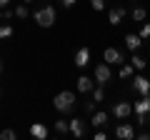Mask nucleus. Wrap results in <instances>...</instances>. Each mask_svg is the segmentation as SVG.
Here are the masks:
<instances>
[{
	"label": "nucleus",
	"mask_w": 150,
	"mask_h": 140,
	"mask_svg": "<svg viewBox=\"0 0 150 140\" xmlns=\"http://www.w3.org/2000/svg\"><path fill=\"white\" fill-rule=\"evenodd\" d=\"M53 105H55L58 113H73L75 110V93H70V90L58 93V95L53 98Z\"/></svg>",
	"instance_id": "nucleus-1"
},
{
	"label": "nucleus",
	"mask_w": 150,
	"mask_h": 140,
	"mask_svg": "<svg viewBox=\"0 0 150 140\" xmlns=\"http://www.w3.org/2000/svg\"><path fill=\"white\" fill-rule=\"evenodd\" d=\"M55 18H58V15H55V8L48 5V3H43V5L35 10V23L40 28H53L55 25Z\"/></svg>",
	"instance_id": "nucleus-2"
},
{
	"label": "nucleus",
	"mask_w": 150,
	"mask_h": 140,
	"mask_svg": "<svg viewBox=\"0 0 150 140\" xmlns=\"http://www.w3.org/2000/svg\"><path fill=\"white\" fill-rule=\"evenodd\" d=\"M110 78H112V73H110V65L108 63L95 65V85H108Z\"/></svg>",
	"instance_id": "nucleus-3"
},
{
	"label": "nucleus",
	"mask_w": 150,
	"mask_h": 140,
	"mask_svg": "<svg viewBox=\"0 0 150 140\" xmlns=\"http://www.w3.org/2000/svg\"><path fill=\"white\" fill-rule=\"evenodd\" d=\"M103 58H105V63H108V65H123V63H125V55L120 53L118 48H105Z\"/></svg>",
	"instance_id": "nucleus-4"
},
{
	"label": "nucleus",
	"mask_w": 150,
	"mask_h": 140,
	"mask_svg": "<svg viewBox=\"0 0 150 140\" xmlns=\"http://www.w3.org/2000/svg\"><path fill=\"white\" fill-rule=\"evenodd\" d=\"M130 113H133V105H130V103H125V100H120V103H115V105H112V115H115V118H120V120L130 118Z\"/></svg>",
	"instance_id": "nucleus-5"
},
{
	"label": "nucleus",
	"mask_w": 150,
	"mask_h": 140,
	"mask_svg": "<svg viewBox=\"0 0 150 140\" xmlns=\"http://www.w3.org/2000/svg\"><path fill=\"white\" fill-rule=\"evenodd\" d=\"M133 90L138 93V95H150V80L145 75H135L133 80Z\"/></svg>",
	"instance_id": "nucleus-6"
},
{
	"label": "nucleus",
	"mask_w": 150,
	"mask_h": 140,
	"mask_svg": "<svg viewBox=\"0 0 150 140\" xmlns=\"http://www.w3.org/2000/svg\"><path fill=\"white\" fill-rule=\"evenodd\" d=\"M88 63H90V48L83 45V48L75 50V65H78V68H85Z\"/></svg>",
	"instance_id": "nucleus-7"
},
{
	"label": "nucleus",
	"mask_w": 150,
	"mask_h": 140,
	"mask_svg": "<svg viewBox=\"0 0 150 140\" xmlns=\"http://www.w3.org/2000/svg\"><path fill=\"white\" fill-rule=\"evenodd\" d=\"M115 138H120V140H133V138H135V130H133V125H128V123H120L118 128H115Z\"/></svg>",
	"instance_id": "nucleus-8"
},
{
	"label": "nucleus",
	"mask_w": 150,
	"mask_h": 140,
	"mask_svg": "<svg viewBox=\"0 0 150 140\" xmlns=\"http://www.w3.org/2000/svg\"><path fill=\"white\" fill-rule=\"evenodd\" d=\"M75 88H78V93H93L95 83H93V78H88V75H80L78 80H75Z\"/></svg>",
	"instance_id": "nucleus-9"
},
{
	"label": "nucleus",
	"mask_w": 150,
	"mask_h": 140,
	"mask_svg": "<svg viewBox=\"0 0 150 140\" xmlns=\"http://www.w3.org/2000/svg\"><path fill=\"white\" fill-rule=\"evenodd\" d=\"M68 123H70V135H75V138H83V135H85V120L73 118V120H68Z\"/></svg>",
	"instance_id": "nucleus-10"
},
{
	"label": "nucleus",
	"mask_w": 150,
	"mask_h": 140,
	"mask_svg": "<svg viewBox=\"0 0 150 140\" xmlns=\"http://www.w3.org/2000/svg\"><path fill=\"white\" fill-rule=\"evenodd\" d=\"M125 15H128V10H125L123 5H120V8H112V10L108 13V23H110V25H120V20H123Z\"/></svg>",
	"instance_id": "nucleus-11"
},
{
	"label": "nucleus",
	"mask_w": 150,
	"mask_h": 140,
	"mask_svg": "<svg viewBox=\"0 0 150 140\" xmlns=\"http://www.w3.org/2000/svg\"><path fill=\"white\" fill-rule=\"evenodd\" d=\"M30 135H33V138H38V140H45V138L50 135V130L45 128L43 123H33V125H30Z\"/></svg>",
	"instance_id": "nucleus-12"
},
{
	"label": "nucleus",
	"mask_w": 150,
	"mask_h": 140,
	"mask_svg": "<svg viewBox=\"0 0 150 140\" xmlns=\"http://www.w3.org/2000/svg\"><path fill=\"white\" fill-rule=\"evenodd\" d=\"M135 115H148L150 113V95H143V100L135 103Z\"/></svg>",
	"instance_id": "nucleus-13"
},
{
	"label": "nucleus",
	"mask_w": 150,
	"mask_h": 140,
	"mask_svg": "<svg viewBox=\"0 0 150 140\" xmlns=\"http://www.w3.org/2000/svg\"><path fill=\"white\" fill-rule=\"evenodd\" d=\"M140 45H143V38H140V35H135V33H130V35H125V48L128 50H138Z\"/></svg>",
	"instance_id": "nucleus-14"
},
{
	"label": "nucleus",
	"mask_w": 150,
	"mask_h": 140,
	"mask_svg": "<svg viewBox=\"0 0 150 140\" xmlns=\"http://www.w3.org/2000/svg\"><path fill=\"white\" fill-rule=\"evenodd\" d=\"M108 118H110L108 113H103V110H98V113H93V120H90V123L95 125V128H103V125H108Z\"/></svg>",
	"instance_id": "nucleus-15"
},
{
	"label": "nucleus",
	"mask_w": 150,
	"mask_h": 140,
	"mask_svg": "<svg viewBox=\"0 0 150 140\" xmlns=\"http://www.w3.org/2000/svg\"><path fill=\"white\" fill-rule=\"evenodd\" d=\"M55 133L58 135H68L70 133V123L68 120H55Z\"/></svg>",
	"instance_id": "nucleus-16"
},
{
	"label": "nucleus",
	"mask_w": 150,
	"mask_h": 140,
	"mask_svg": "<svg viewBox=\"0 0 150 140\" xmlns=\"http://www.w3.org/2000/svg\"><path fill=\"white\" fill-rule=\"evenodd\" d=\"M130 15H133V20H135V23H143L148 13H145V8H140V5H138V8H133V13H130Z\"/></svg>",
	"instance_id": "nucleus-17"
},
{
	"label": "nucleus",
	"mask_w": 150,
	"mask_h": 140,
	"mask_svg": "<svg viewBox=\"0 0 150 140\" xmlns=\"http://www.w3.org/2000/svg\"><path fill=\"white\" fill-rule=\"evenodd\" d=\"M105 85H98V88H93V100L95 103H103L105 100V90H103Z\"/></svg>",
	"instance_id": "nucleus-18"
},
{
	"label": "nucleus",
	"mask_w": 150,
	"mask_h": 140,
	"mask_svg": "<svg viewBox=\"0 0 150 140\" xmlns=\"http://www.w3.org/2000/svg\"><path fill=\"white\" fill-rule=\"evenodd\" d=\"M130 65H133L135 70H143V68H145L148 63H145V60L140 58V55H135V53H133V58H130Z\"/></svg>",
	"instance_id": "nucleus-19"
},
{
	"label": "nucleus",
	"mask_w": 150,
	"mask_h": 140,
	"mask_svg": "<svg viewBox=\"0 0 150 140\" xmlns=\"http://www.w3.org/2000/svg\"><path fill=\"white\" fill-rule=\"evenodd\" d=\"M133 65H130V63H123V65H120V78H130V75H133Z\"/></svg>",
	"instance_id": "nucleus-20"
},
{
	"label": "nucleus",
	"mask_w": 150,
	"mask_h": 140,
	"mask_svg": "<svg viewBox=\"0 0 150 140\" xmlns=\"http://www.w3.org/2000/svg\"><path fill=\"white\" fill-rule=\"evenodd\" d=\"M28 15H30V13H28V5H18V8H15V18H20V20H25Z\"/></svg>",
	"instance_id": "nucleus-21"
},
{
	"label": "nucleus",
	"mask_w": 150,
	"mask_h": 140,
	"mask_svg": "<svg viewBox=\"0 0 150 140\" xmlns=\"http://www.w3.org/2000/svg\"><path fill=\"white\" fill-rule=\"evenodd\" d=\"M0 138H3V140H15V138H18V133L8 128V130H0Z\"/></svg>",
	"instance_id": "nucleus-22"
},
{
	"label": "nucleus",
	"mask_w": 150,
	"mask_h": 140,
	"mask_svg": "<svg viewBox=\"0 0 150 140\" xmlns=\"http://www.w3.org/2000/svg\"><path fill=\"white\" fill-rule=\"evenodd\" d=\"M13 35V25H0V38L5 40V38H10Z\"/></svg>",
	"instance_id": "nucleus-23"
},
{
	"label": "nucleus",
	"mask_w": 150,
	"mask_h": 140,
	"mask_svg": "<svg viewBox=\"0 0 150 140\" xmlns=\"http://www.w3.org/2000/svg\"><path fill=\"white\" fill-rule=\"evenodd\" d=\"M90 5L95 13H100V10H105V0H90Z\"/></svg>",
	"instance_id": "nucleus-24"
},
{
	"label": "nucleus",
	"mask_w": 150,
	"mask_h": 140,
	"mask_svg": "<svg viewBox=\"0 0 150 140\" xmlns=\"http://www.w3.org/2000/svg\"><path fill=\"white\" fill-rule=\"evenodd\" d=\"M83 110H85V113H95V100H85V103H83Z\"/></svg>",
	"instance_id": "nucleus-25"
},
{
	"label": "nucleus",
	"mask_w": 150,
	"mask_h": 140,
	"mask_svg": "<svg viewBox=\"0 0 150 140\" xmlns=\"http://www.w3.org/2000/svg\"><path fill=\"white\" fill-rule=\"evenodd\" d=\"M140 38H150V23H143V28H140Z\"/></svg>",
	"instance_id": "nucleus-26"
},
{
	"label": "nucleus",
	"mask_w": 150,
	"mask_h": 140,
	"mask_svg": "<svg viewBox=\"0 0 150 140\" xmlns=\"http://www.w3.org/2000/svg\"><path fill=\"white\" fill-rule=\"evenodd\" d=\"M138 125L143 128V125H148V115H138Z\"/></svg>",
	"instance_id": "nucleus-27"
},
{
	"label": "nucleus",
	"mask_w": 150,
	"mask_h": 140,
	"mask_svg": "<svg viewBox=\"0 0 150 140\" xmlns=\"http://www.w3.org/2000/svg\"><path fill=\"white\" fill-rule=\"evenodd\" d=\"M60 5H63V8H73L75 0H60Z\"/></svg>",
	"instance_id": "nucleus-28"
},
{
	"label": "nucleus",
	"mask_w": 150,
	"mask_h": 140,
	"mask_svg": "<svg viewBox=\"0 0 150 140\" xmlns=\"http://www.w3.org/2000/svg\"><path fill=\"white\" fill-rule=\"evenodd\" d=\"M138 138H140V140H150V133H140Z\"/></svg>",
	"instance_id": "nucleus-29"
},
{
	"label": "nucleus",
	"mask_w": 150,
	"mask_h": 140,
	"mask_svg": "<svg viewBox=\"0 0 150 140\" xmlns=\"http://www.w3.org/2000/svg\"><path fill=\"white\" fill-rule=\"evenodd\" d=\"M8 3H10V0H0V10H5V8H8Z\"/></svg>",
	"instance_id": "nucleus-30"
},
{
	"label": "nucleus",
	"mask_w": 150,
	"mask_h": 140,
	"mask_svg": "<svg viewBox=\"0 0 150 140\" xmlns=\"http://www.w3.org/2000/svg\"><path fill=\"white\" fill-rule=\"evenodd\" d=\"M23 3H35V0H23Z\"/></svg>",
	"instance_id": "nucleus-31"
},
{
	"label": "nucleus",
	"mask_w": 150,
	"mask_h": 140,
	"mask_svg": "<svg viewBox=\"0 0 150 140\" xmlns=\"http://www.w3.org/2000/svg\"><path fill=\"white\" fill-rule=\"evenodd\" d=\"M0 73H3V60H0Z\"/></svg>",
	"instance_id": "nucleus-32"
},
{
	"label": "nucleus",
	"mask_w": 150,
	"mask_h": 140,
	"mask_svg": "<svg viewBox=\"0 0 150 140\" xmlns=\"http://www.w3.org/2000/svg\"><path fill=\"white\" fill-rule=\"evenodd\" d=\"M0 20H3V10H0Z\"/></svg>",
	"instance_id": "nucleus-33"
},
{
	"label": "nucleus",
	"mask_w": 150,
	"mask_h": 140,
	"mask_svg": "<svg viewBox=\"0 0 150 140\" xmlns=\"http://www.w3.org/2000/svg\"><path fill=\"white\" fill-rule=\"evenodd\" d=\"M130 3H138V0H130Z\"/></svg>",
	"instance_id": "nucleus-34"
},
{
	"label": "nucleus",
	"mask_w": 150,
	"mask_h": 140,
	"mask_svg": "<svg viewBox=\"0 0 150 140\" xmlns=\"http://www.w3.org/2000/svg\"><path fill=\"white\" fill-rule=\"evenodd\" d=\"M0 98H3V93H0Z\"/></svg>",
	"instance_id": "nucleus-35"
}]
</instances>
